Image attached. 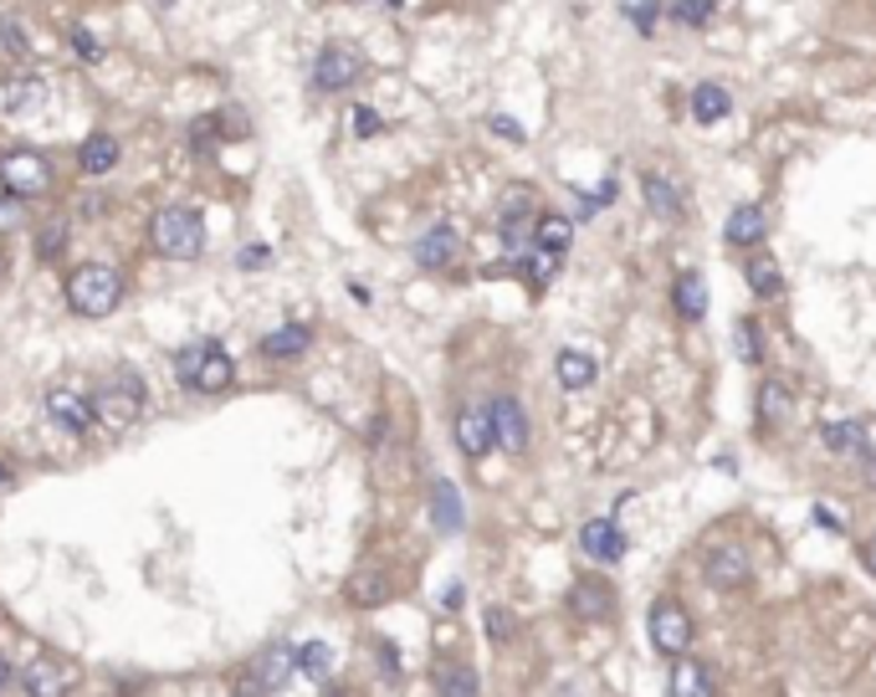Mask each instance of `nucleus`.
Here are the masks:
<instances>
[{"mask_svg": "<svg viewBox=\"0 0 876 697\" xmlns=\"http://www.w3.org/2000/svg\"><path fill=\"white\" fill-rule=\"evenodd\" d=\"M123 297V277L113 267H78L67 282V303L82 313V319H108Z\"/></svg>", "mask_w": 876, "mask_h": 697, "instance_id": "nucleus-1", "label": "nucleus"}, {"mask_svg": "<svg viewBox=\"0 0 876 697\" xmlns=\"http://www.w3.org/2000/svg\"><path fill=\"white\" fill-rule=\"evenodd\" d=\"M149 236H154V252L170 256V262H190V256H200V246H205V226H200V215L185 211V205H170V211L154 215Z\"/></svg>", "mask_w": 876, "mask_h": 697, "instance_id": "nucleus-2", "label": "nucleus"}, {"mask_svg": "<svg viewBox=\"0 0 876 697\" xmlns=\"http://www.w3.org/2000/svg\"><path fill=\"white\" fill-rule=\"evenodd\" d=\"M174 370H180V380H185L190 390H226L231 375H236V364L226 360V348H221V344H190V348H180Z\"/></svg>", "mask_w": 876, "mask_h": 697, "instance_id": "nucleus-3", "label": "nucleus"}, {"mask_svg": "<svg viewBox=\"0 0 876 697\" xmlns=\"http://www.w3.org/2000/svg\"><path fill=\"white\" fill-rule=\"evenodd\" d=\"M651 646H656L662 657H682V651L692 646V616L677 600L651 605Z\"/></svg>", "mask_w": 876, "mask_h": 697, "instance_id": "nucleus-4", "label": "nucleus"}, {"mask_svg": "<svg viewBox=\"0 0 876 697\" xmlns=\"http://www.w3.org/2000/svg\"><path fill=\"white\" fill-rule=\"evenodd\" d=\"M93 411L108 421V426H129V421H139V411H144V385L129 375V380H119V385L98 390Z\"/></svg>", "mask_w": 876, "mask_h": 697, "instance_id": "nucleus-5", "label": "nucleus"}, {"mask_svg": "<svg viewBox=\"0 0 876 697\" xmlns=\"http://www.w3.org/2000/svg\"><path fill=\"white\" fill-rule=\"evenodd\" d=\"M0 185L11 190V195H41V190L52 185V170L41 154H6L0 160Z\"/></svg>", "mask_w": 876, "mask_h": 697, "instance_id": "nucleus-6", "label": "nucleus"}, {"mask_svg": "<svg viewBox=\"0 0 876 697\" xmlns=\"http://www.w3.org/2000/svg\"><path fill=\"white\" fill-rule=\"evenodd\" d=\"M748 575H754V564H748L744 544H717L707 554V585L713 590H738V585H748Z\"/></svg>", "mask_w": 876, "mask_h": 697, "instance_id": "nucleus-7", "label": "nucleus"}, {"mask_svg": "<svg viewBox=\"0 0 876 697\" xmlns=\"http://www.w3.org/2000/svg\"><path fill=\"white\" fill-rule=\"evenodd\" d=\"M580 549L590 554L595 564H615V559H625L631 544H625V534H621V523H615V518H590L580 528Z\"/></svg>", "mask_w": 876, "mask_h": 697, "instance_id": "nucleus-8", "label": "nucleus"}, {"mask_svg": "<svg viewBox=\"0 0 876 697\" xmlns=\"http://www.w3.org/2000/svg\"><path fill=\"white\" fill-rule=\"evenodd\" d=\"M359 72H364V57H359L354 47H323L319 68H313V82H319L323 93H339V88H349Z\"/></svg>", "mask_w": 876, "mask_h": 697, "instance_id": "nucleus-9", "label": "nucleus"}, {"mask_svg": "<svg viewBox=\"0 0 876 697\" xmlns=\"http://www.w3.org/2000/svg\"><path fill=\"white\" fill-rule=\"evenodd\" d=\"M292 671H298V651H292V646H272V651H262V657H256L246 693H282Z\"/></svg>", "mask_w": 876, "mask_h": 697, "instance_id": "nucleus-10", "label": "nucleus"}, {"mask_svg": "<svg viewBox=\"0 0 876 697\" xmlns=\"http://www.w3.org/2000/svg\"><path fill=\"white\" fill-rule=\"evenodd\" d=\"M492 436H497V446H503V452H513V456L528 446V416H523V405L513 401V395L492 401Z\"/></svg>", "mask_w": 876, "mask_h": 697, "instance_id": "nucleus-11", "label": "nucleus"}, {"mask_svg": "<svg viewBox=\"0 0 876 697\" xmlns=\"http://www.w3.org/2000/svg\"><path fill=\"white\" fill-rule=\"evenodd\" d=\"M47 416H57L67 431H88L98 421V411H93V395H78V390L57 385L47 390Z\"/></svg>", "mask_w": 876, "mask_h": 697, "instance_id": "nucleus-12", "label": "nucleus"}, {"mask_svg": "<svg viewBox=\"0 0 876 697\" xmlns=\"http://www.w3.org/2000/svg\"><path fill=\"white\" fill-rule=\"evenodd\" d=\"M21 687H27L31 697H62L78 687V671L67 667V661H31V671L21 677Z\"/></svg>", "mask_w": 876, "mask_h": 697, "instance_id": "nucleus-13", "label": "nucleus"}, {"mask_svg": "<svg viewBox=\"0 0 876 697\" xmlns=\"http://www.w3.org/2000/svg\"><path fill=\"white\" fill-rule=\"evenodd\" d=\"M492 442H497V436H492V411L472 405V411L456 416V446H462V456H487Z\"/></svg>", "mask_w": 876, "mask_h": 697, "instance_id": "nucleus-14", "label": "nucleus"}, {"mask_svg": "<svg viewBox=\"0 0 876 697\" xmlns=\"http://www.w3.org/2000/svg\"><path fill=\"white\" fill-rule=\"evenodd\" d=\"M570 610H574V620H605L615 610V590L605 579H580L570 590Z\"/></svg>", "mask_w": 876, "mask_h": 697, "instance_id": "nucleus-15", "label": "nucleus"}, {"mask_svg": "<svg viewBox=\"0 0 876 697\" xmlns=\"http://www.w3.org/2000/svg\"><path fill=\"white\" fill-rule=\"evenodd\" d=\"M641 190H646V211L656 215V221H677V215H682V190L672 185L666 174L646 170V174H641Z\"/></svg>", "mask_w": 876, "mask_h": 697, "instance_id": "nucleus-16", "label": "nucleus"}, {"mask_svg": "<svg viewBox=\"0 0 876 697\" xmlns=\"http://www.w3.org/2000/svg\"><path fill=\"white\" fill-rule=\"evenodd\" d=\"M456 252H462V236H456L452 226H436V231H425L421 242H415V262L421 267H446V262H456Z\"/></svg>", "mask_w": 876, "mask_h": 697, "instance_id": "nucleus-17", "label": "nucleus"}, {"mask_svg": "<svg viewBox=\"0 0 876 697\" xmlns=\"http://www.w3.org/2000/svg\"><path fill=\"white\" fill-rule=\"evenodd\" d=\"M764 231H769V215H764V205H738V211L728 215L723 236H728V246H758V242H764Z\"/></svg>", "mask_w": 876, "mask_h": 697, "instance_id": "nucleus-18", "label": "nucleus"}, {"mask_svg": "<svg viewBox=\"0 0 876 697\" xmlns=\"http://www.w3.org/2000/svg\"><path fill=\"white\" fill-rule=\"evenodd\" d=\"M728 108H733V93L723 82H697V88H692V119L707 123V129H713L717 119H728Z\"/></svg>", "mask_w": 876, "mask_h": 697, "instance_id": "nucleus-19", "label": "nucleus"}, {"mask_svg": "<svg viewBox=\"0 0 876 697\" xmlns=\"http://www.w3.org/2000/svg\"><path fill=\"white\" fill-rule=\"evenodd\" d=\"M672 693L677 697H707V693H717V683H713V671H707L703 661H692L687 651H682L677 671H672Z\"/></svg>", "mask_w": 876, "mask_h": 697, "instance_id": "nucleus-20", "label": "nucleus"}, {"mask_svg": "<svg viewBox=\"0 0 876 697\" xmlns=\"http://www.w3.org/2000/svg\"><path fill=\"white\" fill-rule=\"evenodd\" d=\"M672 309H677V319H687V323H697L707 313V287H703L697 272H682L677 277V287H672Z\"/></svg>", "mask_w": 876, "mask_h": 697, "instance_id": "nucleus-21", "label": "nucleus"}, {"mask_svg": "<svg viewBox=\"0 0 876 697\" xmlns=\"http://www.w3.org/2000/svg\"><path fill=\"white\" fill-rule=\"evenodd\" d=\"M570 242H574V221H570V215H538V221H533V246L564 256V252H570Z\"/></svg>", "mask_w": 876, "mask_h": 697, "instance_id": "nucleus-22", "label": "nucleus"}, {"mask_svg": "<svg viewBox=\"0 0 876 697\" xmlns=\"http://www.w3.org/2000/svg\"><path fill=\"white\" fill-rule=\"evenodd\" d=\"M820 442L830 446L836 456H862L866 426H862V421H820Z\"/></svg>", "mask_w": 876, "mask_h": 697, "instance_id": "nucleus-23", "label": "nucleus"}, {"mask_svg": "<svg viewBox=\"0 0 876 697\" xmlns=\"http://www.w3.org/2000/svg\"><path fill=\"white\" fill-rule=\"evenodd\" d=\"M744 272H748V287H754L758 297H779L784 293V272H779V262H774L769 252H754Z\"/></svg>", "mask_w": 876, "mask_h": 697, "instance_id": "nucleus-24", "label": "nucleus"}, {"mask_svg": "<svg viewBox=\"0 0 876 697\" xmlns=\"http://www.w3.org/2000/svg\"><path fill=\"white\" fill-rule=\"evenodd\" d=\"M554 370H558V385H564V390H590V385H595V360L580 354V348H564Z\"/></svg>", "mask_w": 876, "mask_h": 697, "instance_id": "nucleus-25", "label": "nucleus"}, {"mask_svg": "<svg viewBox=\"0 0 876 697\" xmlns=\"http://www.w3.org/2000/svg\"><path fill=\"white\" fill-rule=\"evenodd\" d=\"M303 348H308V329H303V323H282L278 334H266V339H262V354H266V360H298Z\"/></svg>", "mask_w": 876, "mask_h": 697, "instance_id": "nucleus-26", "label": "nucleus"}, {"mask_svg": "<svg viewBox=\"0 0 876 697\" xmlns=\"http://www.w3.org/2000/svg\"><path fill=\"white\" fill-rule=\"evenodd\" d=\"M113 164H119V144L108 134H93L82 144V174H108Z\"/></svg>", "mask_w": 876, "mask_h": 697, "instance_id": "nucleus-27", "label": "nucleus"}, {"mask_svg": "<svg viewBox=\"0 0 876 697\" xmlns=\"http://www.w3.org/2000/svg\"><path fill=\"white\" fill-rule=\"evenodd\" d=\"M431 513H436V528H462V493H456L452 483H436Z\"/></svg>", "mask_w": 876, "mask_h": 697, "instance_id": "nucleus-28", "label": "nucleus"}, {"mask_svg": "<svg viewBox=\"0 0 876 697\" xmlns=\"http://www.w3.org/2000/svg\"><path fill=\"white\" fill-rule=\"evenodd\" d=\"M533 205H538V201H533V190H528V185H513V190L503 195V226H528V221H533Z\"/></svg>", "mask_w": 876, "mask_h": 697, "instance_id": "nucleus-29", "label": "nucleus"}, {"mask_svg": "<svg viewBox=\"0 0 876 697\" xmlns=\"http://www.w3.org/2000/svg\"><path fill=\"white\" fill-rule=\"evenodd\" d=\"M789 411H795L789 390L774 385V380H764V385H758V416H764V421H784Z\"/></svg>", "mask_w": 876, "mask_h": 697, "instance_id": "nucleus-30", "label": "nucleus"}, {"mask_svg": "<svg viewBox=\"0 0 876 697\" xmlns=\"http://www.w3.org/2000/svg\"><path fill=\"white\" fill-rule=\"evenodd\" d=\"M298 667L313 677V683H329V671H333V646L323 642H308L303 651H298Z\"/></svg>", "mask_w": 876, "mask_h": 697, "instance_id": "nucleus-31", "label": "nucleus"}, {"mask_svg": "<svg viewBox=\"0 0 876 697\" xmlns=\"http://www.w3.org/2000/svg\"><path fill=\"white\" fill-rule=\"evenodd\" d=\"M713 16H717V0H677V6H672V21H682V27H697V31H703Z\"/></svg>", "mask_w": 876, "mask_h": 697, "instance_id": "nucleus-32", "label": "nucleus"}, {"mask_svg": "<svg viewBox=\"0 0 876 697\" xmlns=\"http://www.w3.org/2000/svg\"><path fill=\"white\" fill-rule=\"evenodd\" d=\"M62 246H67V221H62V215H52V221L37 231V256L52 262V256H62Z\"/></svg>", "mask_w": 876, "mask_h": 697, "instance_id": "nucleus-33", "label": "nucleus"}, {"mask_svg": "<svg viewBox=\"0 0 876 697\" xmlns=\"http://www.w3.org/2000/svg\"><path fill=\"white\" fill-rule=\"evenodd\" d=\"M733 334H738V354H744L748 364L764 360V329H758L754 319H738V329H733Z\"/></svg>", "mask_w": 876, "mask_h": 697, "instance_id": "nucleus-34", "label": "nucleus"}, {"mask_svg": "<svg viewBox=\"0 0 876 697\" xmlns=\"http://www.w3.org/2000/svg\"><path fill=\"white\" fill-rule=\"evenodd\" d=\"M436 687H441V693H477V671H441V677H436Z\"/></svg>", "mask_w": 876, "mask_h": 697, "instance_id": "nucleus-35", "label": "nucleus"}, {"mask_svg": "<svg viewBox=\"0 0 876 697\" xmlns=\"http://www.w3.org/2000/svg\"><path fill=\"white\" fill-rule=\"evenodd\" d=\"M0 41H6V52H16V57H27V52H31V47H27V37H21V27H16L11 16L0 21Z\"/></svg>", "mask_w": 876, "mask_h": 697, "instance_id": "nucleus-36", "label": "nucleus"}, {"mask_svg": "<svg viewBox=\"0 0 876 697\" xmlns=\"http://www.w3.org/2000/svg\"><path fill=\"white\" fill-rule=\"evenodd\" d=\"M354 134H359V139H374V134H380V113H374V108H354Z\"/></svg>", "mask_w": 876, "mask_h": 697, "instance_id": "nucleus-37", "label": "nucleus"}, {"mask_svg": "<svg viewBox=\"0 0 876 697\" xmlns=\"http://www.w3.org/2000/svg\"><path fill=\"white\" fill-rule=\"evenodd\" d=\"M72 52H78L82 57V62H98V57H103V47H98V41L93 37H88V31H72Z\"/></svg>", "mask_w": 876, "mask_h": 697, "instance_id": "nucleus-38", "label": "nucleus"}, {"mask_svg": "<svg viewBox=\"0 0 876 697\" xmlns=\"http://www.w3.org/2000/svg\"><path fill=\"white\" fill-rule=\"evenodd\" d=\"M487 636L492 642H507L513 636V616L507 610H487Z\"/></svg>", "mask_w": 876, "mask_h": 697, "instance_id": "nucleus-39", "label": "nucleus"}, {"mask_svg": "<svg viewBox=\"0 0 876 697\" xmlns=\"http://www.w3.org/2000/svg\"><path fill=\"white\" fill-rule=\"evenodd\" d=\"M21 226V201L16 195H0V231H16Z\"/></svg>", "mask_w": 876, "mask_h": 697, "instance_id": "nucleus-40", "label": "nucleus"}, {"mask_svg": "<svg viewBox=\"0 0 876 697\" xmlns=\"http://www.w3.org/2000/svg\"><path fill=\"white\" fill-rule=\"evenodd\" d=\"M492 134H497V139H513V144H523V139H528V134L518 129V123L507 119V113H497V119H492Z\"/></svg>", "mask_w": 876, "mask_h": 697, "instance_id": "nucleus-41", "label": "nucleus"}, {"mask_svg": "<svg viewBox=\"0 0 876 697\" xmlns=\"http://www.w3.org/2000/svg\"><path fill=\"white\" fill-rule=\"evenodd\" d=\"M31 98H41V82H16V93L6 98V108H27Z\"/></svg>", "mask_w": 876, "mask_h": 697, "instance_id": "nucleus-42", "label": "nucleus"}, {"mask_svg": "<svg viewBox=\"0 0 876 697\" xmlns=\"http://www.w3.org/2000/svg\"><path fill=\"white\" fill-rule=\"evenodd\" d=\"M266 262H272L266 246H246V252H241V267H266Z\"/></svg>", "mask_w": 876, "mask_h": 697, "instance_id": "nucleus-43", "label": "nucleus"}, {"mask_svg": "<svg viewBox=\"0 0 876 697\" xmlns=\"http://www.w3.org/2000/svg\"><path fill=\"white\" fill-rule=\"evenodd\" d=\"M631 16H636L641 31H651V21H656V11H651V6H641V11H631Z\"/></svg>", "mask_w": 876, "mask_h": 697, "instance_id": "nucleus-44", "label": "nucleus"}, {"mask_svg": "<svg viewBox=\"0 0 876 697\" xmlns=\"http://www.w3.org/2000/svg\"><path fill=\"white\" fill-rule=\"evenodd\" d=\"M862 559H866V569L876 575V538H866V549H862Z\"/></svg>", "mask_w": 876, "mask_h": 697, "instance_id": "nucleus-45", "label": "nucleus"}, {"mask_svg": "<svg viewBox=\"0 0 876 697\" xmlns=\"http://www.w3.org/2000/svg\"><path fill=\"white\" fill-rule=\"evenodd\" d=\"M6 687H11V667H6V661H0V693H6Z\"/></svg>", "mask_w": 876, "mask_h": 697, "instance_id": "nucleus-46", "label": "nucleus"}, {"mask_svg": "<svg viewBox=\"0 0 876 697\" xmlns=\"http://www.w3.org/2000/svg\"><path fill=\"white\" fill-rule=\"evenodd\" d=\"M6 267H11V262H6V246H0V277H6Z\"/></svg>", "mask_w": 876, "mask_h": 697, "instance_id": "nucleus-47", "label": "nucleus"}, {"mask_svg": "<svg viewBox=\"0 0 876 697\" xmlns=\"http://www.w3.org/2000/svg\"><path fill=\"white\" fill-rule=\"evenodd\" d=\"M6 483H11V472H6V467H0V487H6Z\"/></svg>", "mask_w": 876, "mask_h": 697, "instance_id": "nucleus-48", "label": "nucleus"}, {"mask_svg": "<svg viewBox=\"0 0 876 697\" xmlns=\"http://www.w3.org/2000/svg\"><path fill=\"white\" fill-rule=\"evenodd\" d=\"M380 6H400V0H380Z\"/></svg>", "mask_w": 876, "mask_h": 697, "instance_id": "nucleus-49", "label": "nucleus"}]
</instances>
